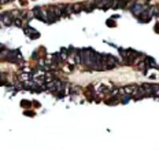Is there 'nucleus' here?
Listing matches in <instances>:
<instances>
[{
  "label": "nucleus",
  "mask_w": 159,
  "mask_h": 150,
  "mask_svg": "<svg viewBox=\"0 0 159 150\" xmlns=\"http://www.w3.org/2000/svg\"><path fill=\"white\" fill-rule=\"evenodd\" d=\"M11 24H14V18H13V15H11V13L0 14V26H1V25L8 26V25H11Z\"/></svg>",
  "instance_id": "nucleus-1"
},
{
  "label": "nucleus",
  "mask_w": 159,
  "mask_h": 150,
  "mask_svg": "<svg viewBox=\"0 0 159 150\" xmlns=\"http://www.w3.org/2000/svg\"><path fill=\"white\" fill-rule=\"evenodd\" d=\"M144 11H146V6L141 3H135V6H133V8H132V13L135 14V15H137V17H140Z\"/></svg>",
  "instance_id": "nucleus-2"
},
{
  "label": "nucleus",
  "mask_w": 159,
  "mask_h": 150,
  "mask_svg": "<svg viewBox=\"0 0 159 150\" xmlns=\"http://www.w3.org/2000/svg\"><path fill=\"white\" fill-rule=\"evenodd\" d=\"M139 88L144 94V96H152V87H151V84H141Z\"/></svg>",
  "instance_id": "nucleus-3"
},
{
  "label": "nucleus",
  "mask_w": 159,
  "mask_h": 150,
  "mask_svg": "<svg viewBox=\"0 0 159 150\" xmlns=\"http://www.w3.org/2000/svg\"><path fill=\"white\" fill-rule=\"evenodd\" d=\"M25 33H26L30 39H37L38 36H40V33H38V32L33 31V29H32V28H29V26L25 28Z\"/></svg>",
  "instance_id": "nucleus-4"
},
{
  "label": "nucleus",
  "mask_w": 159,
  "mask_h": 150,
  "mask_svg": "<svg viewBox=\"0 0 159 150\" xmlns=\"http://www.w3.org/2000/svg\"><path fill=\"white\" fill-rule=\"evenodd\" d=\"M152 87V96L159 98V84H151Z\"/></svg>",
  "instance_id": "nucleus-5"
},
{
  "label": "nucleus",
  "mask_w": 159,
  "mask_h": 150,
  "mask_svg": "<svg viewBox=\"0 0 159 150\" xmlns=\"http://www.w3.org/2000/svg\"><path fill=\"white\" fill-rule=\"evenodd\" d=\"M71 8H73V13H80L82 10V4H80V3L71 4Z\"/></svg>",
  "instance_id": "nucleus-6"
},
{
  "label": "nucleus",
  "mask_w": 159,
  "mask_h": 150,
  "mask_svg": "<svg viewBox=\"0 0 159 150\" xmlns=\"http://www.w3.org/2000/svg\"><path fill=\"white\" fill-rule=\"evenodd\" d=\"M14 25H15V26H24V19H22V18L14 19Z\"/></svg>",
  "instance_id": "nucleus-7"
},
{
  "label": "nucleus",
  "mask_w": 159,
  "mask_h": 150,
  "mask_svg": "<svg viewBox=\"0 0 159 150\" xmlns=\"http://www.w3.org/2000/svg\"><path fill=\"white\" fill-rule=\"evenodd\" d=\"M10 3V0H0V4H7Z\"/></svg>",
  "instance_id": "nucleus-8"
}]
</instances>
